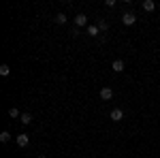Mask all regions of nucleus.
Segmentation results:
<instances>
[{
	"label": "nucleus",
	"instance_id": "1",
	"mask_svg": "<svg viewBox=\"0 0 160 158\" xmlns=\"http://www.w3.org/2000/svg\"><path fill=\"white\" fill-rule=\"evenodd\" d=\"M135 22H137L135 13H124V15H122V24H124V26H132Z\"/></svg>",
	"mask_w": 160,
	"mask_h": 158
},
{
	"label": "nucleus",
	"instance_id": "2",
	"mask_svg": "<svg viewBox=\"0 0 160 158\" xmlns=\"http://www.w3.org/2000/svg\"><path fill=\"white\" fill-rule=\"evenodd\" d=\"M83 26H88V17L83 13H79V15L75 17V28H83Z\"/></svg>",
	"mask_w": 160,
	"mask_h": 158
},
{
	"label": "nucleus",
	"instance_id": "3",
	"mask_svg": "<svg viewBox=\"0 0 160 158\" xmlns=\"http://www.w3.org/2000/svg\"><path fill=\"white\" fill-rule=\"evenodd\" d=\"M109 115H111V120H113V122H122V120H124V111H122V109H118V107L111 111Z\"/></svg>",
	"mask_w": 160,
	"mask_h": 158
},
{
	"label": "nucleus",
	"instance_id": "4",
	"mask_svg": "<svg viewBox=\"0 0 160 158\" xmlns=\"http://www.w3.org/2000/svg\"><path fill=\"white\" fill-rule=\"evenodd\" d=\"M28 143H30V137H28V135H26V133L17 135V145H19V147H26V145H28Z\"/></svg>",
	"mask_w": 160,
	"mask_h": 158
},
{
	"label": "nucleus",
	"instance_id": "5",
	"mask_svg": "<svg viewBox=\"0 0 160 158\" xmlns=\"http://www.w3.org/2000/svg\"><path fill=\"white\" fill-rule=\"evenodd\" d=\"M100 98H102V100H111V98H113V90H111V88H102V90H100Z\"/></svg>",
	"mask_w": 160,
	"mask_h": 158
},
{
	"label": "nucleus",
	"instance_id": "6",
	"mask_svg": "<svg viewBox=\"0 0 160 158\" xmlns=\"http://www.w3.org/2000/svg\"><path fill=\"white\" fill-rule=\"evenodd\" d=\"M111 69H113L115 73H122V71H124V60H120V58H118V60H113Z\"/></svg>",
	"mask_w": 160,
	"mask_h": 158
},
{
	"label": "nucleus",
	"instance_id": "7",
	"mask_svg": "<svg viewBox=\"0 0 160 158\" xmlns=\"http://www.w3.org/2000/svg\"><path fill=\"white\" fill-rule=\"evenodd\" d=\"M19 122H22L24 126H28V124L32 122V115H30V113H22V118H19Z\"/></svg>",
	"mask_w": 160,
	"mask_h": 158
},
{
	"label": "nucleus",
	"instance_id": "8",
	"mask_svg": "<svg viewBox=\"0 0 160 158\" xmlns=\"http://www.w3.org/2000/svg\"><path fill=\"white\" fill-rule=\"evenodd\" d=\"M0 141H2V143L11 141V133H9V130H2V133H0Z\"/></svg>",
	"mask_w": 160,
	"mask_h": 158
},
{
	"label": "nucleus",
	"instance_id": "9",
	"mask_svg": "<svg viewBox=\"0 0 160 158\" xmlns=\"http://www.w3.org/2000/svg\"><path fill=\"white\" fill-rule=\"evenodd\" d=\"M143 9H145V11H154V9H156V4H154V2H152V0H145V2H143Z\"/></svg>",
	"mask_w": 160,
	"mask_h": 158
},
{
	"label": "nucleus",
	"instance_id": "10",
	"mask_svg": "<svg viewBox=\"0 0 160 158\" xmlns=\"http://www.w3.org/2000/svg\"><path fill=\"white\" fill-rule=\"evenodd\" d=\"M88 34H90V37H96V34H98V26H88Z\"/></svg>",
	"mask_w": 160,
	"mask_h": 158
},
{
	"label": "nucleus",
	"instance_id": "11",
	"mask_svg": "<svg viewBox=\"0 0 160 158\" xmlns=\"http://www.w3.org/2000/svg\"><path fill=\"white\" fill-rule=\"evenodd\" d=\"M9 73H11V66H9V64H2V66H0V75H2V77H7Z\"/></svg>",
	"mask_w": 160,
	"mask_h": 158
},
{
	"label": "nucleus",
	"instance_id": "12",
	"mask_svg": "<svg viewBox=\"0 0 160 158\" xmlns=\"http://www.w3.org/2000/svg\"><path fill=\"white\" fill-rule=\"evenodd\" d=\"M56 24H66V15H64V13H58V15H56Z\"/></svg>",
	"mask_w": 160,
	"mask_h": 158
},
{
	"label": "nucleus",
	"instance_id": "13",
	"mask_svg": "<svg viewBox=\"0 0 160 158\" xmlns=\"http://www.w3.org/2000/svg\"><path fill=\"white\" fill-rule=\"evenodd\" d=\"M9 115H11V118H22L19 109H15V107H11V109H9Z\"/></svg>",
	"mask_w": 160,
	"mask_h": 158
},
{
	"label": "nucleus",
	"instance_id": "14",
	"mask_svg": "<svg viewBox=\"0 0 160 158\" xmlns=\"http://www.w3.org/2000/svg\"><path fill=\"white\" fill-rule=\"evenodd\" d=\"M107 28H109L107 22H105V19H100V22H98V30H107Z\"/></svg>",
	"mask_w": 160,
	"mask_h": 158
},
{
	"label": "nucleus",
	"instance_id": "15",
	"mask_svg": "<svg viewBox=\"0 0 160 158\" xmlns=\"http://www.w3.org/2000/svg\"><path fill=\"white\" fill-rule=\"evenodd\" d=\"M38 158H47V156H45V154H41V156H38Z\"/></svg>",
	"mask_w": 160,
	"mask_h": 158
}]
</instances>
